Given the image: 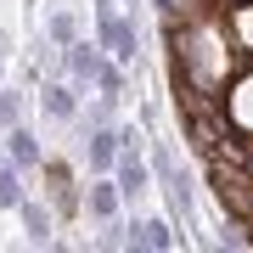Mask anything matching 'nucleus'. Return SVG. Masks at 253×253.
<instances>
[{
  "label": "nucleus",
  "instance_id": "2eb2a0df",
  "mask_svg": "<svg viewBox=\"0 0 253 253\" xmlns=\"http://www.w3.org/2000/svg\"><path fill=\"white\" fill-rule=\"evenodd\" d=\"M96 6H113V0H96Z\"/></svg>",
  "mask_w": 253,
  "mask_h": 253
},
{
  "label": "nucleus",
  "instance_id": "39448f33",
  "mask_svg": "<svg viewBox=\"0 0 253 253\" xmlns=\"http://www.w3.org/2000/svg\"><path fill=\"white\" fill-rule=\"evenodd\" d=\"M84 163H90V174H113V163H118V129L113 124H90V135H84Z\"/></svg>",
  "mask_w": 253,
  "mask_h": 253
},
{
  "label": "nucleus",
  "instance_id": "9d476101",
  "mask_svg": "<svg viewBox=\"0 0 253 253\" xmlns=\"http://www.w3.org/2000/svg\"><path fill=\"white\" fill-rule=\"evenodd\" d=\"M23 197H28V186H23V169L6 158V163H0V208H17Z\"/></svg>",
  "mask_w": 253,
  "mask_h": 253
},
{
  "label": "nucleus",
  "instance_id": "ddd939ff",
  "mask_svg": "<svg viewBox=\"0 0 253 253\" xmlns=\"http://www.w3.org/2000/svg\"><path fill=\"white\" fill-rule=\"evenodd\" d=\"M11 124H23V90H0V135Z\"/></svg>",
  "mask_w": 253,
  "mask_h": 253
},
{
  "label": "nucleus",
  "instance_id": "20e7f679",
  "mask_svg": "<svg viewBox=\"0 0 253 253\" xmlns=\"http://www.w3.org/2000/svg\"><path fill=\"white\" fill-rule=\"evenodd\" d=\"M180 242H186V231H174L169 219H135L129 236H124V248H152V253H169Z\"/></svg>",
  "mask_w": 253,
  "mask_h": 253
},
{
  "label": "nucleus",
  "instance_id": "7ed1b4c3",
  "mask_svg": "<svg viewBox=\"0 0 253 253\" xmlns=\"http://www.w3.org/2000/svg\"><path fill=\"white\" fill-rule=\"evenodd\" d=\"M101 56H107V51H101L96 45V40H73V45H62V73H68V79L73 84H96V68H101Z\"/></svg>",
  "mask_w": 253,
  "mask_h": 253
},
{
  "label": "nucleus",
  "instance_id": "4468645a",
  "mask_svg": "<svg viewBox=\"0 0 253 253\" xmlns=\"http://www.w3.org/2000/svg\"><path fill=\"white\" fill-rule=\"evenodd\" d=\"M0 56H6V34H0Z\"/></svg>",
  "mask_w": 253,
  "mask_h": 253
},
{
  "label": "nucleus",
  "instance_id": "9b49d317",
  "mask_svg": "<svg viewBox=\"0 0 253 253\" xmlns=\"http://www.w3.org/2000/svg\"><path fill=\"white\" fill-rule=\"evenodd\" d=\"M45 40L56 51L73 45V40H79V17H73V11H51V17H45Z\"/></svg>",
  "mask_w": 253,
  "mask_h": 253
},
{
  "label": "nucleus",
  "instance_id": "f03ea898",
  "mask_svg": "<svg viewBox=\"0 0 253 253\" xmlns=\"http://www.w3.org/2000/svg\"><path fill=\"white\" fill-rule=\"evenodd\" d=\"M113 186L124 203H135L146 186H152V163L141 158V146H118V163H113Z\"/></svg>",
  "mask_w": 253,
  "mask_h": 253
},
{
  "label": "nucleus",
  "instance_id": "f257e3e1",
  "mask_svg": "<svg viewBox=\"0 0 253 253\" xmlns=\"http://www.w3.org/2000/svg\"><path fill=\"white\" fill-rule=\"evenodd\" d=\"M96 45L113 56V62H124V68H135V56H141V28H135V11H113V6H96Z\"/></svg>",
  "mask_w": 253,
  "mask_h": 253
},
{
  "label": "nucleus",
  "instance_id": "423d86ee",
  "mask_svg": "<svg viewBox=\"0 0 253 253\" xmlns=\"http://www.w3.org/2000/svg\"><path fill=\"white\" fill-rule=\"evenodd\" d=\"M118 203H124V197H118V186L107 180V174H96V180L84 186V214L101 219V225H113V219H118Z\"/></svg>",
  "mask_w": 253,
  "mask_h": 253
},
{
  "label": "nucleus",
  "instance_id": "0eeeda50",
  "mask_svg": "<svg viewBox=\"0 0 253 253\" xmlns=\"http://www.w3.org/2000/svg\"><path fill=\"white\" fill-rule=\"evenodd\" d=\"M6 158L17 163L23 174L45 163V152H40V141H34V129H28V124H11V129H6Z\"/></svg>",
  "mask_w": 253,
  "mask_h": 253
},
{
  "label": "nucleus",
  "instance_id": "1a4fd4ad",
  "mask_svg": "<svg viewBox=\"0 0 253 253\" xmlns=\"http://www.w3.org/2000/svg\"><path fill=\"white\" fill-rule=\"evenodd\" d=\"M17 214H23L28 242H34V248H45V242H51V208L40 203V197H23V203H17Z\"/></svg>",
  "mask_w": 253,
  "mask_h": 253
},
{
  "label": "nucleus",
  "instance_id": "f8f14e48",
  "mask_svg": "<svg viewBox=\"0 0 253 253\" xmlns=\"http://www.w3.org/2000/svg\"><path fill=\"white\" fill-rule=\"evenodd\" d=\"M96 90L107 96V101H118V96H124V62L101 56V68H96Z\"/></svg>",
  "mask_w": 253,
  "mask_h": 253
},
{
  "label": "nucleus",
  "instance_id": "6e6552de",
  "mask_svg": "<svg viewBox=\"0 0 253 253\" xmlns=\"http://www.w3.org/2000/svg\"><path fill=\"white\" fill-rule=\"evenodd\" d=\"M40 107H45V118H79V96H73V84H62V79H51L45 90H40Z\"/></svg>",
  "mask_w": 253,
  "mask_h": 253
}]
</instances>
